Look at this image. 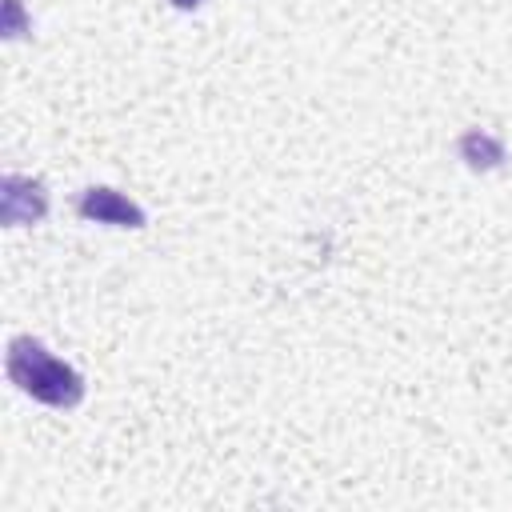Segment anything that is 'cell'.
<instances>
[{
	"label": "cell",
	"instance_id": "obj_1",
	"mask_svg": "<svg viewBox=\"0 0 512 512\" xmlns=\"http://www.w3.org/2000/svg\"><path fill=\"white\" fill-rule=\"evenodd\" d=\"M4 368H8V380L28 392L32 400L40 404H52V408H72L80 404L84 396V376L56 360L40 340L32 336H12L8 340V356H4Z\"/></svg>",
	"mask_w": 512,
	"mask_h": 512
},
{
	"label": "cell",
	"instance_id": "obj_2",
	"mask_svg": "<svg viewBox=\"0 0 512 512\" xmlns=\"http://www.w3.org/2000/svg\"><path fill=\"white\" fill-rule=\"evenodd\" d=\"M44 212H48V192L40 180H28V176H4L0 180V220L8 228L36 224Z\"/></svg>",
	"mask_w": 512,
	"mask_h": 512
},
{
	"label": "cell",
	"instance_id": "obj_3",
	"mask_svg": "<svg viewBox=\"0 0 512 512\" xmlns=\"http://www.w3.org/2000/svg\"><path fill=\"white\" fill-rule=\"evenodd\" d=\"M80 216L96 224H116V228H144V208L116 188H84Z\"/></svg>",
	"mask_w": 512,
	"mask_h": 512
},
{
	"label": "cell",
	"instance_id": "obj_4",
	"mask_svg": "<svg viewBox=\"0 0 512 512\" xmlns=\"http://www.w3.org/2000/svg\"><path fill=\"white\" fill-rule=\"evenodd\" d=\"M460 160L468 168H476V172H488V168H496L504 160V144L496 136H488L484 128H472V132L460 136Z\"/></svg>",
	"mask_w": 512,
	"mask_h": 512
},
{
	"label": "cell",
	"instance_id": "obj_5",
	"mask_svg": "<svg viewBox=\"0 0 512 512\" xmlns=\"http://www.w3.org/2000/svg\"><path fill=\"white\" fill-rule=\"evenodd\" d=\"M172 4H176V8H184V12H188V8H196V4H200V0H172Z\"/></svg>",
	"mask_w": 512,
	"mask_h": 512
}]
</instances>
